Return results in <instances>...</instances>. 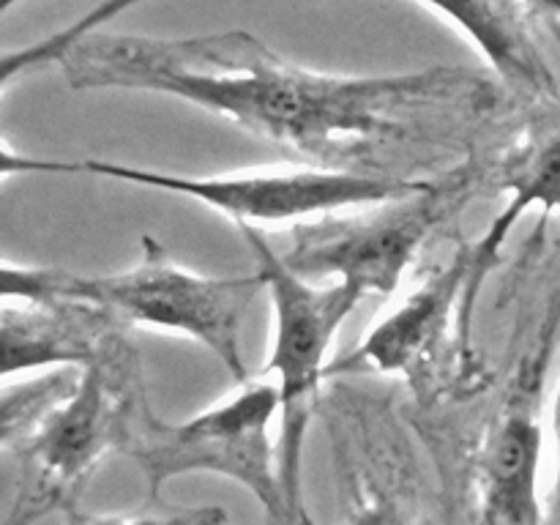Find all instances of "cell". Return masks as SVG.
<instances>
[{
  "mask_svg": "<svg viewBox=\"0 0 560 525\" xmlns=\"http://www.w3.org/2000/svg\"><path fill=\"white\" fill-rule=\"evenodd\" d=\"M74 91H145L180 98L315 167L405 142L448 140L492 113L498 82L432 66L402 74H328L268 49L246 31L189 38L91 33L60 58Z\"/></svg>",
  "mask_w": 560,
  "mask_h": 525,
  "instance_id": "cell-1",
  "label": "cell"
},
{
  "mask_svg": "<svg viewBox=\"0 0 560 525\" xmlns=\"http://www.w3.org/2000/svg\"><path fill=\"white\" fill-rule=\"evenodd\" d=\"M266 290L260 271L208 277L175 262L153 235H142L137 266L118 273H74L52 266L3 260V301H80L120 323L175 334L211 350L238 383L249 381L244 359L246 310Z\"/></svg>",
  "mask_w": 560,
  "mask_h": 525,
  "instance_id": "cell-2",
  "label": "cell"
},
{
  "mask_svg": "<svg viewBox=\"0 0 560 525\" xmlns=\"http://www.w3.org/2000/svg\"><path fill=\"white\" fill-rule=\"evenodd\" d=\"M3 180L22 173H77L102 175L120 184L145 186V189L173 191L202 202L217 213L228 217L235 228H301L334 213L353 208L377 206V202L399 200L424 189L427 178H405V175H361L350 170L331 167H260L238 170L222 175H184L162 173V170L129 167V164L85 159V162H55V159L20 156L3 142Z\"/></svg>",
  "mask_w": 560,
  "mask_h": 525,
  "instance_id": "cell-3",
  "label": "cell"
},
{
  "mask_svg": "<svg viewBox=\"0 0 560 525\" xmlns=\"http://www.w3.org/2000/svg\"><path fill=\"white\" fill-rule=\"evenodd\" d=\"M142 399L135 348L124 339L82 366L74 392L3 446L20 454V492L5 525H31L49 512H74L96 465L109 452L126 448Z\"/></svg>",
  "mask_w": 560,
  "mask_h": 525,
  "instance_id": "cell-4",
  "label": "cell"
},
{
  "mask_svg": "<svg viewBox=\"0 0 560 525\" xmlns=\"http://www.w3.org/2000/svg\"><path fill=\"white\" fill-rule=\"evenodd\" d=\"M277 413L279 388L271 381L241 383L238 392L178 424L156 419L142 399L124 454L140 465L151 501H162L164 485L175 476L217 474L246 487L268 523L293 525L271 438Z\"/></svg>",
  "mask_w": 560,
  "mask_h": 525,
  "instance_id": "cell-5",
  "label": "cell"
},
{
  "mask_svg": "<svg viewBox=\"0 0 560 525\" xmlns=\"http://www.w3.org/2000/svg\"><path fill=\"white\" fill-rule=\"evenodd\" d=\"M266 279L273 306V342L262 375L277 377L279 388V481L288 498L293 525H310L304 506V443L320 383L328 375V353L339 328L361 304V295L345 282H315L290 271L260 230H241Z\"/></svg>",
  "mask_w": 560,
  "mask_h": 525,
  "instance_id": "cell-6",
  "label": "cell"
},
{
  "mask_svg": "<svg viewBox=\"0 0 560 525\" xmlns=\"http://www.w3.org/2000/svg\"><path fill=\"white\" fill-rule=\"evenodd\" d=\"M474 186L476 170L468 162L416 195L293 228V241L279 257L304 279L331 277L361 299L388 295L402 284L427 238L470 200Z\"/></svg>",
  "mask_w": 560,
  "mask_h": 525,
  "instance_id": "cell-7",
  "label": "cell"
},
{
  "mask_svg": "<svg viewBox=\"0 0 560 525\" xmlns=\"http://www.w3.org/2000/svg\"><path fill=\"white\" fill-rule=\"evenodd\" d=\"M468 290V244L386 317L375 323L350 355L334 361L328 372H383L416 381L438 361L452 328L459 334V312ZM463 342V334H459ZM465 350V348H463Z\"/></svg>",
  "mask_w": 560,
  "mask_h": 525,
  "instance_id": "cell-8",
  "label": "cell"
},
{
  "mask_svg": "<svg viewBox=\"0 0 560 525\" xmlns=\"http://www.w3.org/2000/svg\"><path fill=\"white\" fill-rule=\"evenodd\" d=\"M539 381L525 377L474 454L476 525H547L539 501L545 448Z\"/></svg>",
  "mask_w": 560,
  "mask_h": 525,
  "instance_id": "cell-9",
  "label": "cell"
},
{
  "mask_svg": "<svg viewBox=\"0 0 560 525\" xmlns=\"http://www.w3.org/2000/svg\"><path fill=\"white\" fill-rule=\"evenodd\" d=\"M120 320L80 301H3V381L33 370L88 366L118 342Z\"/></svg>",
  "mask_w": 560,
  "mask_h": 525,
  "instance_id": "cell-10",
  "label": "cell"
},
{
  "mask_svg": "<svg viewBox=\"0 0 560 525\" xmlns=\"http://www.w3.org/2000/svg\"><path fill=\"white\" fill-rule=\"evenodd\" d=\"M470 38L495 74L530 102L560 96L552 66L536 36V11L525 0H419Z\"/></svg>",
  "mask_w": 560,
  "mask_h": 525,
  "instance_id": "cell-11",
  "label": "cell"
},
{
  "mask_svg": "<svg viewBox=\"0 0 560 525\" xmlns=\"http://www.w3.org/2000/svg\"><path fill=\"white\" fill-rule=\"evenodd\" d=\"M503 178V191L509 200L485 230L479 241L468 244V290L459 312V334H463L465 353L470 350V323H474L476 299L485 288L487 277L501 262V249L514 233L520 219L534 208L545 213L560 211V129L539 142H530L523 151L514 153Z\"/></svg>",
  "mask_w": 560,
  "mask_h": 525,
  "instance_id": "cell-12",
  "label": "cell"
},
{
  "mask_svg": "<svg viewBox=\"0 0 560 525\" xmlns=\"http://www.w3.org/2000/svg\"><path fill=\"white\" fill-rule=\"evenodd\" d=\"M137 3H142V0H104L96 9L88 11L82 20L71 22L69 27L52 33V36L44 38V42L31 44V47L25 49H16V52H5L3 63H0V85L9 88L11 80H16V77L31 74V71L42 69V66L60 63V58H63L74 44H80L82 38L96 33V27L102 25V22L115 20V16L124 14L126 9H131V5Z\"/></svg>",
  "mask_w": 560,
  "mask_h": 525,
  "instance_id": "cell-13",
  "label": "cell"
},
{
  "mask_svg": "<svg viewBox=\"0 0 560 525\" xmlns=\"http://www.w3.org/2000/svg\"><path fill=\"white\" fill-rule=\"evenodd\" d=\"M348 503H345V525H416V517L402 501L392 492L366 481L350 485Z\"/></svg>",
  "mask_w": 560,
  "mask_h": 525,
  "instance_id": "cell-14",
  "label": "cell"
},
{
  "mask_svg": "<svg viewBox=\"0 0 560 525\" xmlns=\"http://www.w3.org/2000/svg\"><path fill=\"white\" fill-rule=\"evenodd\" d=\"M219 506H180L170 512H137L118 517H91L71 512V525H206Z\"/></svg>",
  "mask_w": 560,
  "mask_h": 525,
  "instance_id": "cell-15",
  "label": "cell"
},
{
  "mask_svg": "<svg viewBox=\"0 0 560 525\" xmlns=\"http://www.w3.org/2000/svg\"><path fill=\"white\" fill-rule=\"evenodd\" d=\"M552 432H556V487H552V501H550V514H547V525H560V366H558L556 399H552Z\"/></svg>",
  "mask_w": 560,
  "mask_h": 525,
  "instance_id": "cell-16",
  "label": "cell"
},
{
  "mask_svg": "<svg viewBox=\"0 0 560 525\" xmlns=\"http://www.w3.org/2000/svg\"><path fill=\"white\" fill-rule=\"evenodd\" d=\"M536 14H552L560 16V0H525Z\"/></svg>",
  "mask_w": 560,
  "mask_h": 525,
  "instance_id": "cell-17",
  "label": "cell"
},
{
  "mask_svg": "<svg viewBox=\"0 0 560 525\" xmlns=\"http://www.w3.org/2000/svg\"><path fill=\"white\" fill-rule=\"evenodd\" d=\"M224 523H228V514H224V509H219V512L213 514L206 525H224Z\"/></svg>",
  "mask_w": 560,
  "mask_h": 525,
  "instance_id": "cell-18",
  "label": "cell"
},
{
  "mask_svg": "<svg viewBox=\"0 0 560 525\" xmlns=\"http://www.w3.org/2000/svg\"><path fill=\"white\" fill-rule=\"evenodd\" d=\"M16 3H22V0H0V11H3V14H5V11L14 9Z\"/></svg>",
  "mask_w": 560,
  "mask_h": 525,
  "instance_id": "cell-19",
  "label": "cell"
},
{
  "mask_svg": "<svg viewBox=\"0 0 560 525\" xmlns=\"http://www.w3.org/2000/svg\"><path fill=\"white\" fill-rule=\"evenodd\" d=\"M310 525H315V523H310Z\"/></svg>",
  "mask_w": 560,
  "mask_h": 525,
  "instance_id": "cell-20",
  "label": "cell"
}]
</instances>
